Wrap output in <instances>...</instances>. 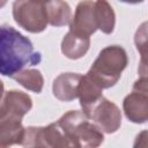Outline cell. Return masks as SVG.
<instances>
[{
    "instance_id": "1",
    "label": "cell",
    "mask_w": 148,
    "mask_h": 148,
    "mask_svg": "<svg viewBox=\"0 0 148 148\" xmlns=\"http://www.w3.org/2000/svg\"><path fill=\"white\" fill-rule=\"evenodd\" d=\"M1 61L0 72L3 76L13 77L27 66H35L42 61V54L34 50L31 40L15 28L1 27Z\"/></svg>"
},
{
    "instance_id": "2",
    "label": "cell",
    "mask_w": 148,
    "mask_h": 148,
    "mask_svg": "<svg viewBox=\"0 0 148 148\" xmlns=\"http://www.w3.org/2000/svg\"><path fill=\"white\" fill-rule=\"evenodd\" d=\"M89 120L82 110H72L64 113L57 123L71 147L95 148L103 143L104 135L103 131Z\"/></svg>"
},
{
    "instance_id": "3",
    "label": "cell",
    "mask_w": 148,
    "mask_h": 148,
    "mask_svg": "<svg viewBox=\"0 0 148 148\" xmlns=\"http://www.w3.org/2000/svg\"><path fill=\"white\" fill-rule=\"evenodd\" d=\"M128 64L125 49L120 45H109L101 50L87 74L103 89L113 87Z\"/></svg>"
},
{
    "instance_id": "4",
    "label": "cell",
    "mask_w": 148,
    "mask_h": 148,
    "mask_svg": "<svg viewBox=\"0 0 148 148\" xmlns=\"http://www.w3.org/2000/svg\"><path fill=\"white\" fill-rule=\"evenodd\" d=\"M13 18L18 27L28 32H43L49 24L46 0H15Z\"/></svg>"
},
{
    "instance_id": "5",
    "label": "cell",
    "mask_w": 148,
    "mask_h": 148,
    "mask_svg": "<svg viewBox=\"0 0 148 148\" xmlns=\"http://www.w3.org/2000/svg\"><path fill=\"white\" fill-rule=\"evenodd\" d=\"M21 146L23 147H71L64 132L58 123H51L47 126H29L25 127L23 140Z\"/></svg>"
},
{
    "instance_id": "6",
    "label": "cell",
    "mask_w": 148,
    "mask_h": 148,
    "mask_svg": "<svg viewBox=\"0 0 148 148\" xmlns=\"http://www.w3.org/2000/svg\"><path fill=\"white\" fill-rule=\"evenodd\" d=\"M31 108L32 99L28 94L20 90L5 91L0 106V120L22 121Z\"/></svg>"
},
{
    "instance_id": "7",
    "label": "cell",
    "mask_w": 148,
    "mask_h": 148,
    "mask_svg": "<svg viewBox=\"0 0 148 148\" xmlns=\"http://www.w3.org/2000/svg\"><path fill=\"white\" fill-rule=\"evenodd\" d=\"M89 119L92 120L104 133L112 134L120 128L121 112L113 102L103 97L91 110Z\"/></svg>"
},
{
    "instance_id": "8",
    "label": "cell",
    "mask_w": 148,
    "mask_h": 148,
    "mask_svg": "<svg viewBox=\"0 0 148 148\" xmlns=\"http://www.w3.org/2000/svg\"><path fill=\"white\" fill-rule=\"evenodd\" d=\"M98 29L95 16V1L82 0L75 8L74 16L69 23V30L90 37Z\"/></svg>"
},
{
    "instance_id": "9",
    "label": "cell",
    "mask_w": 148,
    "mask_h": 148,
    "mask_svg": "<svg viewBox=\"0 0 148 148\" xmlns=\"http://www.w3.org/2000/svg\"><path fill=\"white\" fill-rule=\"evenodd\" d=\"M123 111L125 117L134 124H145L148 121V95L142 91L132 90L123 101Z\"/></svg>"
},
{
    "instance_id": "10",
    "label": "cell",
    "mask_w": 148,
    "mask_h": 148,
    "mask_svg": "<svg viewBox=\"0 0 148 148\" xmlns=\"http://www.w3.org/2000/svg\"><path fill=\"white\" fill-rule=\"evenodd\" d=\"M103 88L94 81L88 74L82 75L77 89V98L83 113L89 118V114L94 106L103 98Z\"/></svg>"
},
{
    "instance_id": "11",
    "label": "cell",
    "mask_w": 148,
    "mask_h": 148,
    "mask_svg": "<svg viewBox=\"0 0 148 148\" xmlns=\"http://www.w3.org/2000/svg\"><path fill=\"white\" fill-rule=\"evenodd\" d=\"M82 75L79 73H61L54 80L52 84L53 96L61 102H72L77 98L79 83Z\"/></svg>"
},
{
    "instance_id": "12",
    "label": "cell",
    "mask_w": 148,
    "mask_h": 148,
    "mask_svg": "<svg viewBox=\"0 0 148 148\" xmlns=\"http://www.w3.org/2000/svg\"><path fill=\"white\" fill-rule=\"evenodd\" d=\"M90 37L68 31L61 40V53L72 60L82 58L89 50Z\"/></svg>"
},
{
    "instance_id": "13",
    "label": "cell",
    "mask_w": 148,
    "mask_h": 148,
    "mask_svg": "<svg viewBox=\"0 0 148 148\" xmlns=\"http://www.w3.org/2000/svg\"><path fill=\"white\" fill-rule=\"evenodd\" d=\"M49 24L52 27H64L71 23L72 8L64 0H46Z\"/></svg>"
},
{
    "instance_id": "14",
    "label": "cell",
    "mask_w": 148,
    "mask_h": 148,
    "mask_svg": "<svg viewBox=\"0 0 148 148\" xmlns=\"http://www.w3.org/2000/svg\"><path fill=\"white\" fill-rule=\"evenodd\" d=\"M25 127L22 121L15 120H0V146L9 147L22 143Z\"/></svg>"
},
{
    "instance_id": "15",
    "label": "cell",
    "mask_w": 148,
    "mask_h": 148,
    "mask_svg": "<svg viewBox=\"0 0 148 148\" xmlns=\"http://www.w3.org/2000/svg\"><path fill=\"white\" fill-rule=\"evenodd\" d=\"M95 16L98 29L103 34L110 35L113 32L116 25V14L108 0L95 1Z\"/></svg>"
},
{
    "instance_id": "16",
    "label": "cell",
    "mask_w": 148,
    "mask_h": 148,
    "mask_svg": "<svg viewBox=\"0 0 148 148\" xmlns=\"http://www.w3.org/2000/svg\"><path fill=\"white\" fill-rule=\"evenodd\" d=\"M134 44L140 54V61L138 66V74L148 71V21L142 22L135 34Z\"/></svg>"
},
{
    "instance_id": "17",
    "label": "cell",
    "mask_w": 148,
    "mask_h": 148,
    "mask_svg": "<svg viewBox=\"0 0 148 148\" xmlns=\"http://www.w3.org/2000/svg\"><path fill=\"white\" fill-rule=\"evenodd\" d=\"M18 84H21L23 88L34 91L36 94H39L43 90L44 87V77L40 73V71L35 68H27L17 72L13 77Z\"/></svg>"
},
{
    "instance_id": "18",
    "label": "cell",
    "mask_w": 148,
    "mask_h": 148,
    "mask_svg": "<svg viewBox=\"0 0 148 148\" xmlns=\"http://www.w3.org/2000/svg\"><path fill=\"white\" fill-rule=\"evenodd\" d=\"M133 147L135 148H148V130H145L142 132H140L134 140Z\"/></svg>"
},
{
    "instance_id": "19",
    "label": "cell",
    "mask_w": 148,
    "mask_h": 148,
    "mask_svg": "<svg viewBox=\"0 0 148 148\" xmlns=\"http://www.w3.org/2000/svg\"><path fill=\"white\" fill-rule=\"evenodd\" d=\"M119 1H121V2H124V3H130V5H136V3H141V2H143L145 0H119Z\"/></svg>"
}]
</instances>
